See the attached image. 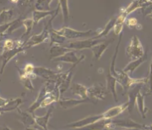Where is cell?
I'll use <instances>...</instances> for the list:
<instances>
[{"label":"cell","mask_w":152,"mask_h":130,"mask_svg":"<svg viewBox=\"0 0 152 130\" xmlns=\"http://www.w3.org/2000/svg\"><path fill=\"white\" fill-rule=\"evenodd\" d=\"M25 48L24 46L21 47H16L12 50H3L2 53V56H1V60H2V67L0 69V74H3L4 69L6 68L7 64H8L11 59H12L13 57L17 56L20 53L25 51Z\"/></svg>","instance_id":"9c48e42d"},{"label":"cell","mask_w":152,"mask_h":130,"mask_svg":"<svg viewBox=\"0 0 152 130\" xmlns=\"http://www.w3.org/2000/svg\"><path fill=\"white\" fill-rule=\"evenodd\" d=\"M126 24L129 27H130V28H133L134 26H136L137 25V20L136 18H129V19H126Z\"/></svg>","instance_id":"d6a6232c"},{"label":"cell","mask_w":152,"mask_h":130,"mask_svg":"<svg viewBox=\"0 0 152 130\" xmlns=\"http://www.w3.org/2000/svg\"><path fill=\"white\" fill-rule=\"evenodd\" d=\"M59 102V106L63 109H70L75 107L77 106L81 105V104H86V103H91V104H96L98 101L94 99L86 98V99H61L59 98V100L57 101Z\"/></svg>","instance_id":"8992f818"},{"label":"cell","mask_w":152,"mask_h":130,"mask_svg":"<svg viewBox=\"0 0 152 130\" xmlns=\"http://www.w3.org/2000/svg\"><path fill=\"white\" fill-rule=\"evenodd\" d=\"M0 12H1V11H0Z\"/></svg>","instance_id":"74e56055"},{"label":"cell","mask_w":152,"mask_h":130,"mask_svg":"<svg viewBox=\"0 0 152 130\" xmlns=\"http://www.w3.org/2000/svg\"><path fill=\"white\" fill-rule=\"evenodd\" d=\"M116 80L115 78L111 74V72L109 71L106 76V88L108 92L112 93L113 95V98L115 99V102H118V97H117V93H116V90H115V85H116Z\"/></svg>","instance_id":"2e32d148"},{"label":"cell","mask_w":152,"mask_h":130,"mask_svg":"<svg viewBox=\"0 0 152 130\" xmlns=\"http://www.w3.org/2000/svg\"><path fill=\"white\" fill-rule=\"evenodd\" d=\"M8 100H9V99H3V98L0 97V107H3V105H5L7 102H8Z\"/></svg>","instance_id":"836d02e7"},{"label":"cell","mask_w":152,"mask_h":130,"mask_svg":"<svg viewBox=\"0 0 152 130\" xmlns=\"http://www.w3.org/2000/svg\"><path fill=\"white\" fill-rule=\"evenodd\" d=\"M34 66L31 64H26L25 68L23 69V71L25 72V74L28 75L30 77H37V76L35 74H34Z\"/></svg>","instance_id":"1f68e13d"},{"label":"cell","mask_w":152,"mask_h":130,"mask_svg":"<svg viewBox=\"0 0 152 130\" xmlns=\"http://www.w3.org/2000/svg\"><path fill=\"white\" fill-rule=\"evenodd\" d=\"M53 0H37L35 4V9L41 12L50 11V4Z\"/></svg>","instance_id":"f1b7e54d"},{"label":"cell","mask_w":152,"mask_h":130,"mask_svg":"<svg viewBox=\"0 0 152 130\" xmlns=\"http://www.w3.org/2000/svg\"><path fill=\"white\" fill-rule=\"evenodd\" d=\"M12 10H9V11H1L0 12V25L6 24L7 20H10L12 16Z\"/></svg>","instance_id":"4dcf8cb0"},{"label":"cell","mask_w":152,"mask_h":130,"mask_svg":"<svg viewBox=\"0 0 152 130\" xmlns=\"http://www.w3.org/2000/svg\"><path fill=\"white\" fill-rule=\"evenodd\" d=\"M108 91L105 85L101 83L94 84V85L87 88V95L90 99L94 100H104L106 96L107 95Z\"/></svg>","instance_id":"52a82bcc"},{"label":"cell","mask_w":152,"mask_h":130,"mask_svg":"<svg viewBox=\"0 0 152 130\" xmlns=\"http://www.w3.org/2000/svg\"><path fill=\"white\" fill-rule=\"evenodd\" d=\"M17 69L19 71V74H20V81L21 83L24 85V86L27 89V90H30V91H34V85H33V82H32L31 80V77L28 76V75L25 74L23 69H20L17 67Z\"/></svg>","instance_id":"484cf974"},{"label":"cell","mask_w":152,"mask_h":130,"mask_svg":"<svg viewBox=\"0 0 152 130\" xmlns=\"http://www.w3.org/2000/svg\"><path fill=\"white\" fill-rule=\"evenodd\" d=\"M22 24H23V26L25 27V33L21 36V38H23L25 36H28V34H30L32 28H33V26L34 25V20L33 19H25L22 21Z\"/></svg>","instance_id":"f546056e"},{"label":"cell","mask_w":152,"mask_h":130,"mask_svg":"<svg viewBox=\"0 0 152 130\" xmlns=\"http://www.w3.org/2000/svg\"><path fill=\"white\" fill-rule=\"evenodd\" d=\"M150 5H151V0H134L124 9V12L121 13L118 17H116L115 25H114V27H113L114 34L115 35H119L122 32L124 24L125 23L127 16L129 14L134 12V11H136L138 8H142L144 7L150 6Z\"/></svg>","instance_id":"7a4b0ae2"},{"label":"cell","mask_w":152,"mask_h":130,"mask_svg":"<svg viewBox=\"0 0 152 130\" xmlns=\"http://www.w3.org/2000/svg\"><path fill=\"white\" fill-rule=\"evenodd\" d=\"M145 97H146V95L143 94L141 92V90H140V92L137 93L136 98V102L137 105V108H138V111H139L141 115H142V119L146 118V112L149 111L146 107V106H145Z\"/></svg>","instance_id":"d4e9b609"},{"label":"cell","mask_w":152,"mask_h":130,"mask_svg":"<svg viewBox=\"0 0 152 130\" xmlns=\"http://www.w3.org/2000/svg\"><path fill=\"white\" fill-rule=\"evenodd\" d=\"M3 53V48H0V55Z\"/></svg>","instance_id":"8d00e7d4"},{"label":"cell","mask_w":152,"mask_h":130,"mask_svg":"<svg viewBox=\"0 0 152 130\" xmlns=\"http://www.w3.org/2000/svg\"><path fill=\"white\" fill-rule=\"evenodd\" d=\"M23 103L21 99H9L8 102H7L5 105L3 107H0V115L3 114L5 112H12L14 110H16Z\"/></svg>","instance_id":"d6986e66"},{"label":"cell","mask_w":152,"mask_h":130,"mask_svg":"<svg viewBox=\"0 0 152 130\" xmlns=\"http://www.w3.org/2000/svg\"><path fill=\"white\" fill-rule=\"evenodd\" d=\"M48 38H49V32H48L47 27L45 26L43 31L41 34L33 35L30 38H28L24 44V47H25V49L27 50L30 47L42 43L44 42H46Z\"/></svg>","instance_id":"30bf717a"},{"label":"cell","mask_w":152,"mask_h":130,"mask_svg":"<svg viewBox=\"0 0 152 130\" xmlns=\"http://www.w3.org/2000/svg\"><path fill=\"white\" fill-rule=\"evenodd\" d=\"M112 40H106L104 42H101V43L97 44L96 46H94V47L90 48L91 50H92V52H93L94 57L95 58V59L98 60V59H99L101 58V56H102L103 52L108 48L109 45L112 42Z\"/></svg>","instance_id":"44dd1931"},{"label":"cell","mask_w":152,"mask_h":130,"mask_svg":"<svg viewBox=\"0 0 152 130\" xmlns=\"http://www.w3.org/2000/svg\"><path fill=\"white\" fill-rule=\"evenodd\" d=\"M48 93H50V92L47 90L46 84H44L43 85H42V87L41 88L39 93H38V95H37L36 101H35V102H34V103L26 110V112H29V113H31V114L34 115V112H35V111H36L37 109L40 108L42 102V101L44 100V99L47 97Z\"/></svg>","instance_id":"7c38bea8"},{"label":"cell","mask_w":152,"mask_h":130,"mask_svg":"<svg viewBox=\"0 0 152 130\" xmlns=\"http://www.w3.org/2000/svg\"><path fill=\"white\" fill-rule=\"evenodd\" d=\"M56 72H55L54 70L45 68V67H34V74L36 75L37 77L45 78L47 81L50 80V78H52L53 76L56 74Z\"/></svg>","instance_id":"603a6c76"},{"label":"cell","mask_w":152,"mask_h":130,"mask_svg":"<svg viewBox=\"0 0 152 130\" xmlns=\"http://www.w3.org/2000/svg\"><path fill=\"white\" fill-rule=\"evenodd\" d=\"M115 20H116V17H113V18L111 19V20L107 22V24L105 25V27L101 30V32H100L99 34H97L95 37H93L94 39L107 37V36L108 35L109 33H110V31H112V29H113V27H114V25H115Z\"/></svg>","instance_id":"4316f807"},{"label":"cell","mask_w":152,"mask_h":130,"mask_svg":"<svg viewBox=\"0 0 152 130\" xmlns=\"http://www.w3.org/2000/svg\"><path fill=\"white\" fill-rule=\"evenodd\" d=\"M77 50H72L70 51L65 53L64 55L57 57L56 59H53L54 62H64V63H71V64H76V63H81L83 61L86 56L82 55L81 57H77L76 55Z\"/></svg>","instance_id":"8fae6325"},{"label":"cell","mask_w":152,"mask_h":130,"mask_svg":"<svg viewBox=\"0 0 152 130\" xmlns=\"http://www.w3.org/2000/svg\"><path fill=\"white\" fill-rule=\"evenodd\" d=\"M60 9L62 10L64 22L67 24L69 20V8H68V0H58Z\"/></svg>","instance_id":"83f0119b"},{"label":"cell","mask_w":152,"mask_h":130,"mask_svg":"<svg viewBox=\"0 0 152 130\" xmlns=\"http://www.w3.org/2000/svg\"><path fill=\"white\" fill-rule=\"evenodd\" d=\"M56 32L66 37L67 39H77V38H81V37H90L91 36V34H93V31L91 29L88 31H77L68 27H63L59 30H56Z\"/></svg>","instance_id":"ba28073f"},{"label":"cell","mask_w":152,"mask_h":130,"mask_svg":"<svg viewBox=\"0 0 152 130\" xmlns=\"http://www.w3.org/2000/svg\"><path fill=\"white\" fill-rule=\"evenodd\" d=\"M54 108H55L54 106L50 107L49 110L47 111V113L44 115H42V116H38V115H36L35 114H34V117L35 119V121H36V124H37L38 126H40L41 128H42L43 129L47 130L48 122H49L50 118L51 117V115L53 113Z\"/></svg>","instance_id":"e0dca14e"},{"label":"cell","mask_w":152,"mask_h":130,"mask_svg":"<svg viewBox=\"0 0 152 130\" xmlns=\"http://www.w3.org/2000/svg\"><path fill=\"white\" fill-rule=\"evenodd\" d=\"M142 85V84L141 83L135 84V85L133 87V89H131L129 91H127L128 98H129L127 102V110L129 111V113H132L133 110H134V106H135V102H136L137 95L140 92Z\"/></svg>","instance_id":"4fadbf2b"},{"label":"cell","mask_w":152,"mask_h":130,"mask_svg":"<svg viewBox=\"0 0 152 130\" xmlns=\"http://www.w3.org/2000/svg\"><path fill=\"white\" fill-rule=\"evenodd\" d=\"M112 124L114 126H118L124 129H151V125H146V124L137 123L129 118L128 119H111Z\"/></svg>","instance_id":"277c9868"},{"label":"cell","mask_w":152,"mask_h":130,"mask_svg":"<svg viewBox=\"0 0 152 130\" xmlns=\"http://www.w3.org/2000/svg\"><path fill=\"white\" fill-rule=\"evenodd\" d=\"M11 2H12V3H18L19 0H10Z\"/></svg>","instance_id":"d590c367"},{"label":"cell","mask_w":152,"mask_h":130,"mask_svg":"<svg viewBox=\"0 0 152 130\" xmlns=\"http://www.w3.org/2000/svg\"><path fill=\"white\" fill-rule=\"evenodd\" d=\"M16 110L21 115L22 124H24L25 129H30L36 124V121H35V119L34 117V115L28 112H21L19 107Z\"/></svg>","instance_id":"7402d4cb"},{"label":"cell","mask_w":152,"mask_h":130,"mask_svg":"<svg viewBox=\"0 0 152 130\" xmlns=\"http://www.w3.org/2000/svg\"><path fill=\"white\" fill-rule=\"evenodd\" d=\"M144 53L145 51L141 43V41L136 35H134L131 37L129 44L126 47V54L128 57L133 59H138L144 55Z\"/></svg>","instance_id":"3957f363"},{"label":"cell","mask_w":152,"mask_h":130,"mask_svg":"<svg viewBox=\"0 0 152 130\" xmlns=\"http://www.w3.org/2000/svg\"><path fill=\"white\" fill-rule=\"evenodd\" d=\"M72 49L68 48V47H64V46H61V45H58V44H55V46H51L50 49V59H56L57 57L64 55L65 53L70 51Z\"/></svg>","instance_id":"cb8c5ba5"},{"label":"cell","mask_w":152,"mask_h":130,"mask_svg":"<svg viewBox=\"0 0 152 130\" xmlns=\"http://www.w3.org/2000/svg\"><path fill=\"white\" fill-rule=\"evenodd\" d=\"M106 41L105 39H94V38H90V39H86V40L81 41H74L68 43L64 45V47L70 48V49L76 50H84V49H90L91 47L96 46L97 44H99L102 42Z\"/></svg>","instance_id":"5b68a950"},{"label":"cell","mask_w":152,"mask_h":130,"mask_svg":"<svg viewBox=\"0 0 152 130\" xmlns=\"http://www.w3.org/2000/svg\"><path fill=\"white\" fill-rule=\"evenodd\" d=\"M59 10H60V7L58 4V7L56 10L53 11H47V12H41V11H34L33 12V20H34V25H37L41 20L46 18L48 16H54L56 14H59Z\"/></svg>","instance_id":"9a60e30c"},{"label":"cell","mask_w":152,"mask_h":130,"mask_svg":"<svg viewBox=\"0 0 152 130\" xmlns=\"http://www.w3.org/2000/svg\"><path fill=\"white\" fill-rule=\"evenodd\" d=\"M69 90L71 93L75 95H77L81 99H86L89 98L87 95V87L84 85H81L79 83H72L69 86Z\"/></svg>","instance_id":"ffe728a7"},{"label":"cell","mask_w":152,"mask_h":130,"mask_svg":"<svg viewBox=\"0 0 152 130\" xmlns=\"http://www.w3.org/2000/svg\"><path fill=\"white\" fill-rule=\"evenodd\" d=\"M78 64H79V63L73 64V65H72L71 68L68 70V74H67V76L64 77V79L63 80V81L61 82V84H60V85H59V87L60 95H62L63 93H64L66 90H68V89H69V86H70V85H71L72 82V77H73V70H74L75 67H76Z\"/></svg>","instance_id":"5bb4252c"},{"label":"cell","mask_w":152,"mask_h":130,"mask_svg":"<svg viewBox=\"0 0 152 130\" xmlns=\"http://www.w3.org/2000/svg\"><path fill=\"white\" fill-rule=\"evenodd\" d=\"M128 104L127 102H125L124 104H121L120 106H116L114 107L108 109L107 111L103 112L102 114L94 115H90L87 117L81 119L80 121L72 122L66 125L67 128H71V129H81V128H85L89 124H91L96 122V121L102 120V119H114L116 116H118L119 115L121 114L122 112L125 111L127 109Z\"/></svg>","instance_id":"6da1fadb"},{"label":"cell","mask_w":152,"mask_h":130,"mask_svg":"<svg viewBox=\"0 0 152 130\" xmlns=\"http://www.w3.org/2000/svg\"><path fill=\"white\" fill-rule=\"evenodd\" d=\"M4 36H5V34H0V42L3 40Z\"/></svg>","instance_id":"e575fe53"},{"label":"cell","mask_w":152,"mask_h":130,"mask_svg":"<svg viewBox=\"0 0 152 130\" xmlns=\"http://www.w3.org/2000/svg\"><path fill=\"white\" fill-rule=\"evenodd\" d=\"M146 59H147V52L144 53V55L142 57H140L138 59H134L133 61L129 63L127 66L123 69V71L124 72H127V73L129 72L130 74H132V73H134V72L139 67L140 65L143 64L145 61H146Z\"/></svg>","instance_id":"ac0fdd59"}]
</instances>
